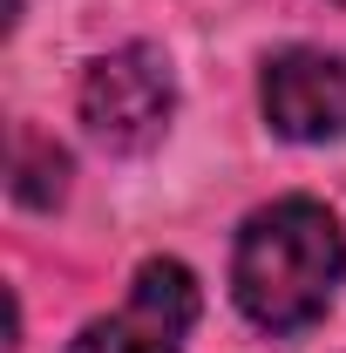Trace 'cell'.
<instances>
[{
    "mask_svg": "<svg viewBox=\"0 0 346 353\" xmlns=\"http://www.w3.org/2000/svg\"><path fill=\"white\" fill-rule=\"evenodd\" d=\"M265 123L285 143H340L346 136V54L326 48H285L265 61Z\"/></svg>",
    "mask_w": 346,
    "mask_h": 353,
    "instance_id": "277c9868",
    "label": "cell"
},
{
    "mask_svg": "<svg viewBox=\"0 0 346 353\" xmlns=\"http://www.w3.org/2000/svg\"><path fill=\"white\" fill-rule=\"evenodd\" d=\"M82 123L102 150H150L156 136L170 130V109H176V82H170V61L156 54L150 41H130L102 61H88L82 75Z\"/></svg>",
    "mask_w": 346,
    "mask_h": 353,
    "instance_id": "7a4b0ae2",
    "label": "cell"
},
{
    "mask_svg": "<svg viewBox=\"0 0 346 353\" xmlns=\"http://www.w3.org/2000/svg\"><path fill=\"white\" fill-rule=\"evenodd\" d=\"M197 326V279L176 259H150L136 272L130 299L102 319H88L68 340V353H176Z\"/></svg>",
    "mask_w": 346,
    "mask_h": 353,
    "instance_id": "3957f363",
    "label": "cell"
},
{
    "mask_svg": "<svg viewBox=\"0 0 346 353\" xmlns=\"http://www.w3.org/2000/svg\"><path fill=\"white\" fill-rule=\"evenodd\" d=\"M346 279V238L340 218L312 197H278L245 218L231 252V292L252 326L265 333H299L333 306Z\"/></svg>",
    "mask_w": 346,
    "mask_h": 353,
    "instance_id": "6da1fadb",
    "label": "cell"
},
{
    "mask_svg": "<svg viewBox=\"0 0 346 353\" xmlns=\"http://www.w3.org/2000/svg\"><path fill=\"white\" fill-rule=\"evenodd\" d=\"M61 190H68V157H61V143H48L41 130H14V197L21 204H61Z\"/></svg>",
    "mask_w": 346,
    "mask_h": 353,
    "instance_id": "5b68a950",
    "label": "cell"
}]
</instances>
